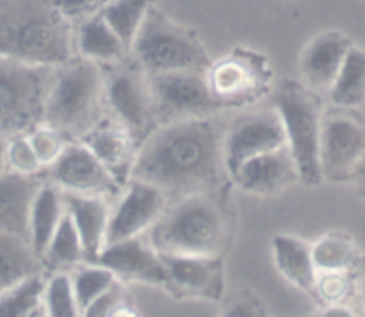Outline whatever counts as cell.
<instances>
[{"label":"cell","mask_w":365,"mask_h":317,"mask_svg":"<svg viewBox=\"0 0 365 317\" xmlns=\"http://www.w3.org/2000/svg\"><path fill=\"white\" fill-rule=\"evenodd\" d=\"M223 137L216 116L159 125L138 148L132 178L159 189L168 203L230 187Z\"/></svg>","instance_id":"obj_1"},{"label":"cell","mask_w":365,"mask_h":317,"mask_svg":"<svg viewBox=\"0 0 365 317\" xmlns=\"http://www.w3.org/2000/svg\"><path fill=\"white\" fill-rule=\"evenodd\" d=\"M228 189L168 203L163 216L146 232L150 244L164 255H221L232 230Z\"/></svg>","instance_id":"obj_2"},{"label":"cell","mask_w":365,"mask_h":317,"mask_svg":"<svg viewBox=\"0 0 365 317\" xmlns=\"http://www.w3.org/2000/svg\"><path fill=\"white\" fill-rule=\"evenodd\" d=\"M0 56L56 66L75 56V25L56 0H0Z\"/></svg>","instance_id":"obj_3"},{"label":"cell","mask_w":365,"mask_h":317,"mask_svg":"<svg viewBox=\"0 0 365 317\" xmlns=\"http://www.w3.org/2000/svg\"><path fill=\"white\" fill-rule=\"evenodd\" d=\"M107 116L103 66L78 53L53 66L45 109L46 125L56 128L68 142H75Z\"/></svg>","instance_id":"obj_4"},{"label":"cell","mask_w":365,"mask_h":317,"mask_svg":"<svg viewBox=\"0 0 365 317\" xmlns=\"http://www.w3.org/2000/svg\"><path fill=\"white\" fill-rule=\"evenodd\" d=\"M130 57L146 75L202 71L212 63L198 32L177 24L157 6L146 14L130 46Z\"/></svg>","instance_id":"obj_5"},{"label":"cell","mask_w":365,"mask_h":317,"mask_svg":"<svg viewBox=\"0 0 365 317\" xmlns=\"http://www.w3.org/2000/svg\"><path fill=\"white\" fill-rule=\"evenodd\" d=\"M274 110L285 130V141L299 171L302 184L316 187L323 182L319 167V142L323 107L319 95L302 80L282 78L271 91Z\"/></svg>","instance_id":"obj_6"},{"label":"cell","mask_w":365,"mask_h":317,"mask_svg":"<svg viewBox=\"0 0 365 317\" xmlns=\"http://www.w3.org/2000/svg\"><path fill=\"white\" fill-rule=\"evenodd\" d=\"M53 66L0 56V135L29 134L45 123Z\"/></svg>","instance_id":"obj_7"},{"label":"cell","mask_w":365,"mask_h":317,"mask_svg":"<svg viewBox=\"0 0 365 317\" xmlns=\"http://www.w3.org/2000/svg\"><path fill=\"white\" fill-rule=\"evenodd\" d=\"M205 77L221 110L257 103L271 95L274 85L269 57L248 46H237L220 59H212Z\"/></svg>","instance_id":"obj_8"},{"label":"cell","mask_w":365,"mask_h":317,"mask_svg":"<svg viewBox=\"0 0 365 317\" xmlns=\"http://www.w3.org/2000/svg\"><path fill=\"white\" fill-rule=\"evenodd\" d=\"M103 75L107 114L130 135L134 145L139 148L157 128L148 75L135 64L130 56L121 63L103 66Z\"/></svg>","instance_id":"obj_9"},{"label":"cell","mask_w":365,"mask_h":317,"mask_svg":"<svg viewBox=\"0 0 365 317\" xmlns=\"http://www.w3.org/2000/svg\"><path fill=\"white\" fill-rule=\"evenodd\" d=\"M148 88L157 127L175 121L210 118L221 113L202 71L148 75Z\"/></svg>","instance_id":"obj_10"},{"label":"cell","mask_w":365,"mask_h":317,"mask_svg":"<svg viewBox=\"0 0 365 317\" xmlns=\"http://www.w3.org/2000/svg\"><path fill=\"white\" fill-rule=\"evenodd\" d=\"M365 155V125L342 110L323 114L319 167L323 180L344 184L351 180L356 164Z\"/></svg>","instance_id":"obj_11"},{"label":"cell","mask_w":365,"mask_h":317,"mask_svg":"<svg viewBox=\"0 0 365 317\" xmlns=\"http://www.w3.org/2000/svg\"><path fill=\"white\" fill-rule=\"evenodd\" d=\"M43 177L63 192L103 196L110 202H116L123 192V187L81 141L68 142L59 159L43 170Z\"/></svg>","instance_id":"obj_12"},{"label":"cell","mask_w":365,"mask_h":317,"mask_svg":"<svg viewBox=\"0 0 365 317\" xmlns=\"http://www.w3.org/2000/svg\"><path fill=\"white\" fill-rule=\"evenodd\" d=\"M287 145L280 116L271 105L269 109L245 113L225 127L223 152L228 175L239 170L241 164L253 157L264 155Z\"/></svg>","instance_id":"obj_13"},{"label":"cell","mask_w":365,"mask_h":317,"mask_svg":"<svg viewBox=\"0 0 365 317\" xmlns=\"http://www.w3.org/2000/svg\"><path fill=\"white\" fill-rule=\"evenodd\" d=\"M166 207L168 199L159 189L132 178L110 209L106 246L145 235Z\"/></svg>","instance_id":"obj_14"},{"label":"cell","mask_w":365,"mask_h":317,"mask_svg":"<svg viewBox=\"0 0 365 317\" xmlns=\"http://www.w3.org/2000/svg\"><path fill=\"white\" fill-rule=\"evenodd\" d=\"M166 289L178 299L221 301L225 294V262L221 255H164Z\"/></svg>","instance_id":"obj_15"},{"label":"cell","mask_w":365,"mask_h":317,"mask_svg":"<svg viewBox=\"0 0 365 317\" xmlns=\"http://www.w3.org/2000/svg\"><path fill=\"white\" fill-rule=\"evenodd\" d=\"M91 264L107 267L118 280L141 281L146 285H166V267L163 256L145 235L109 244Z\"/></svg>","instance_id":"obj_16"},{"label":"cell","mask_w":365,"mask_h":317,"mask_svg":"<svg viewBox=\"0 0 365 317\" xmlns=\"http://www.w3.org/2000/svg\"><path fill=\"white\" fill-rule=\"evenodd\" d=\"M353 45L351 38L337 28H328L314 36L299 53L303 84L317 95L328 93Z\"/></svg>","instance_id":"obj_17"},{"label":"cell","mask_w":365,"mask_h":317,"mask_svg":"<svg viewBox=\"0 0 365 317\" xmlns=\"http://www.w3.org/2000/svg\"><path fill=\"white\" fill-rule=\"evenodd\" d=\"M299 180V171L289 146L253 157L232 175V184L253 196H274Z\"/></svg>","instance_id":"obj_18"},{"label":"cell","mask_w":365,"mask_h":317,"mask_svg":"<svg viewBox=\"0 0 365 317\" xmlns=\"http://www.w3.org/2000/svg\"><path fill=\"white\" fill-rule=\"evenodd\" d=\"M81 142L91 150L93 155L106 166L121 187L130 182L138 146L134 145L130 135L109 116L96 125L89 134H86Z\"/></svg>","instance_id":"obj_19"},{"label":"cell","mask_w":365,"mask_h":317,"mask_svg":"<svg viewBox=\"0 0 365 317\" xmlns=\"http://www.w3.org/2000/svg\"><path fill=\"white\" fill-rule=\"evenodd\" d=\"M64 210L70 214L75 228L81 237L82 249H84L86 262H93L106 248L107 224H109L110 209L114 203L103 196L75 194V192H63Z\"/></svg>","instance_id":"obj_20"},{"label":"cell","mask_w":365,"mask_h":317,"mask_svg":"<svg viewBox=\"0 0 365 317\" xmlns=\"http://www.w3.org/2000/svg\"><path fill=\"white\" fill-rule=\"evenodd\" d=\"M43 182V175L25 177L11 171L0 175V232L20 235L29 241L31 207Z\"/></svg>","instance_id":"obj_21"},{"label":"cell","mask_w":365,"mask_h":317,"mask_svg":"<svg viewBox=\"0 0 365 317\" xmlns=\"http://www.w3.org/2000/svg\"><path fill=\"white\" fill-rule=\"evenodd\" d=\"M75 53L95 61L100 66L121 63L130 56L120 36L103 20L102 13L75 25Z\"/></svg>","instance_id":"obj_22"},{"label":"cell","mask_w":365,"mask_h":317,"mask_svg":"<svg viewBox=\"0 0 365 317\" xmlns=\"http://www.w3.org/2000/svg\"><path fill=\"white\" fill-rule=\"evenodd\" d=\"M273 259L278 273L296 289L312 292L316 280V266L310 244L296 235L278 234L273 239Z\"/></svg>","instance_id":"obj_23"},{"label":"cell","mask_w":365,"mask_h":317,"mask_svg":"<svg viewBox=\"0 0 365 317\" xmlns=\"http://www.w3.org/2000/svg\"><path fill=\"white\" fill-rule=\"evenodd\" d=\"M64 214V203L61 191L50 182H43L34 196L29 217V242L34 249L36 256L41 260L57 224Z\"/></svg>","instance_id":"obj_24"},{"label":"cell","mask_w":365,"mask_h":317,"mask_svg":"<svg viewBox=\"0 0 365 317\" xmlns=\"http://www.w3.org/2000/svg\"><path fill=\"white\" fill-rule=\"evenodd\" d=\"M41 260L25 237L0 232V292L41 273Z\"/></svg>","instance_id":"obj_25"},{"label":"cell","mask_w":365,"mask_h":317,"mask_svg":"<svg viewBox=\"0 0 365 317\" xmlns=\"http://www.w3.org/2000/svg\"><path fill=\"white\" fill-rule=\"evenodd\" d=\"M328 98L337 109H355L365 102V48L353 45L341 71L328 89Z\"/></svg>","instance_id":"obj_26"},{"label":"cell","mask_w":365,"mask_h":317,"mask_svg":"<svg viewBox=\"0 0 365 317\" xmlns=\"http://www.w3.org/2000/svg\"><path fill=\"white\" fill-rule=\"evenodd\" d=\"M82 260H84V249H82L81 237L70 214L64 210L45 253L41 255V266L59 273L68 267L77 266Z\"/></svg>","instance_id":"obj_27"},{"label":"cell","mask_w":365,"mask_h":317,"mask_svg":"<svg viewBox=\"0 0 365 317\" xmlns=\"http://www.w3.org/2000/svg\"><path fill=\"white\" fill-rule=\"evenodd\" d=\"M316 271H349L360 262L356 244L342 234H327L310 244Z\"/></svg>","instance_id":"obj_28"},{"label":"cell","mask_w":365,"mask_h":317,"mask_svg":"<svg viewBox=\"0 0 365 317\" xmlns=\"http://www.w3.org/2000/svg\"><path fill=\"white\" fill-rule=\"evenodd\" d=\"M155 2L157 0H110L100 11L103 20L120 36L128 52H130L132 41H134L139 27L145 21L148 11L155 6Z\"/></svg>","instance_id":"obj_29"},{"label":"cell","mask_w":365,"mask_h":317,"mask_svg":"<svg viewBox=\"0 0 365 317\" xmlns=\"http://www.w3.org/2000/svg\"><path fill=\"white\" fill-rule=\"evenodd\" d=\"M45 280L41 273L0 292V317H29L43 306Z\"/></svg>","instance_id":"obj_30"},{"label":"cell","mask_w":365,"mask_h":317,"mask_svg":"<svg viewBox=\"0 0 365 317\" xmlns=\"http://www.w3.org/2000/svg\"><path fill=\"white\" fill-rule=\"evenodd\" d=\"M70 280L71 289H73V296L77 299L81 312L93 299L100 298L103 292H107L114 284L120 281L114 276L113 271L91 262H86L84 266L75 269L73 276H70Z\"/></svg>","instance_id":"obj_31"},{"label":"cell","mask_w":365,"mask_h":317,"mask_svg":"<svg viewBox=\"0 0 365 317\" xmlns=\"http://www.w3.org/2000/svg\"><path fill=\"white\" fill-rule=\"evenodd\" d=\"M43 310L45 317H82L71 289L70 274L59 271L48 281H45Z\"/></svg>","instance_id":"obj_32"},{"label":"cell","mask_w":365,"mask_h":317,"mask_svg":"<svg viewBox=\"0 0 365 317\" xmlns=\"http://www.w3.org/2000/svg\"><path fill=\"white\" fill-rule=\"evenodd\" d=\"M4 159H6V171H11V173L25 175V177L43 175V166L36 157L27 134L13 135V137L6 139Z\"/></svg>","instance_id":"obj_33"},{"label":"cell","mask_w":365,"mask_h":317,"mask_svg":"<svg viewBox=\"0 0 365 317\" xmlns=\"http://www.w3.org/2000/svg\"><path fill=\"white\" fill-rule=\"evenodd\" d=\"M314 294L327 305H346L353 292V281L346 271H317Z\"/></svg>","instance_id":"obj_34"},{"label":"cell","mask_w":365,"mask_h":317,"mask_svg":"<svg viewBox=\"0 0 365 317\" xmlns=\"http://www.w3.org/2000/svg\"><path fill=\"white\" fill-rule=\"evenodd\" d=\"M27 137L29 141H31L32 148H34L36 157H38L39 162H41L43 170L52 166V164L59 159L61 153L64 152V148H66L68 145L66 139H64L56 128H52L46 123L38 125L34 130L29 132Z\"/></svg>","instance_id":"obj_35"},{"label":"cell","mask_w":365,"mask_h":317,"mask_svg":"<svg viewBox=\"0 0 365 317\" xmlns=\"http://www.w3.org/2000/svg\"><path fill=\"white\" fill-rule=\"evenodd\" d=\"M123 305H127L125 303V291L120 285V281H118L109 291L103 292L100 298L93 299L82 310V317H113L116 313V310Z\"/></svg>","instance_id":"obj_36"},{"label":"cell","mask_w":365,"mask_h":317,"mask_svg":"<svg viewBox=\"0 0 365 317\" xmlns=\"http://www.w3.org/2000/svg\"><path fill=\"white\" fill-rule=\"evenodd\" d=\"M221 317H264V312L255 298H252V296H241V298H235L223 310Z\"/></svg>","instance_id":"obj_37"},{"label":"cell","mask_w":365,"mask_h":317,"mask_svg":"<svg viewBox=\"0 0 365 317\" xmlns=\"http://www.w3.org/2000/svg\"><path fill=\"white\" fill-rule=\"evenodd\" d=\"M349 182L355 185L356 192L365 199V155L360 159V162L356 164L355 171H353L351 175V180Z\"/></svg>","instance_id":"obj_38"},{"label":"cell","mask_w":365,"mask_h":317,"mask_svg":"<svg viewBox=\"0 0 365 317\" xmlns=\"http://www.w3.org/2000/svg\"><path fill=\"white\" fill-rule=\"evenodd\" d=\"M319 317H356V313L348 305H327Z\"/></svg>","instance_id":"obj_39"},{"label":"cell","mask_w":365,"mask_h":317,"mask_svg":"<svg viewBox=\"0 0 365 317\" xmlns=\"http://www.w3.org/2000/svg\"><path fill=\"white\" fill-rule=\"evenodd\" d=\"M359 296H360V306H362V316L365 317V256H364V259H360Z\"/></svg>","instance_id":"obj_40"},{"label":"cell","mask_w":365,"mask_h":317,"mask_svg":"<svg viewBox=\"0 0 365 317\" xmlns=\"http://www.w3.org/2000/svg\"><path fill=\"white\" fill-rule=\"evenodd\" d=\"M113 317H139V316L134 312V310L130 308V306L123 305V306H120V308L116 310V313H114Z\"/></svg>","instance_id":"obj_41"},{"label":"cell","mask_w":365,"mask_h":317,"mask_svg":"<svg viewBox=\"0 0 365 317\" xmlns=\"http://www.w3.org/2000/svg\"><path fill=\"white\" fill-rule=\"evenodd\" d=\"M4 152H6V139L0 135V175L6 171V159H4Z\"/></svg>","instance_id":"obj_42"},{"label":"cell","mask_w":365,"mask_h":317,"mask_svg":"<svg viewBox=\"0 0 365 317\" xmlns=\"http://www.w3.org/2000/svg\"><path fill=\"white\" fill-rule=\"evenodd\" d=\"M29 317H45V310H43V306L39 310H36L34 313H31V316Z\"/></svg>","instance_id":"obj_43"},{"label":"cell","mask_w":365,"mask_h":317,"mask_svg":"<svg viewBox=\"0 0 365 317\" xmlns=\"http://www.w3.org/2000/svg\"><path fill=\"white\" fill-rule=\"evenodd\" d=\"M103 2H106V6H107V2H110V0H103Z\"/></svg>","instance_id":"obj_44"}]
</instances>
